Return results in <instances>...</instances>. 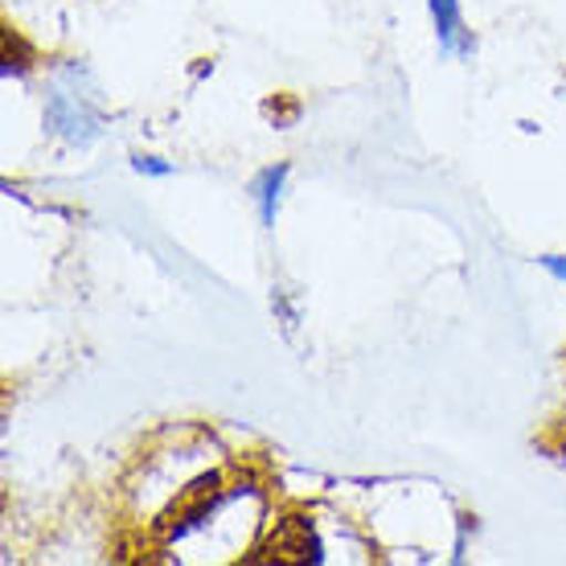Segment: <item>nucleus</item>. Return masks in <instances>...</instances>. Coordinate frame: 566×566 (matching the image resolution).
Returning a JSON list of instances; mask_svg holds the SVG:
<instances>
[{"mask_svg":"<svg viewBox=\"0 0 566 566\" xmlns=\"http://www.w3.org/2000/svg\"><path fill=\"white\" fill-rule=\"evenodd\" d=\"M316 542H312V530L304 517H287V522L275 525V534L268 538V558H280V563H304L312 558Z\"/></svg>","mask_w":566,"mask_h":566,"instance_id":"obj_1","label":"nucleus"}]
</instances>
